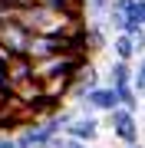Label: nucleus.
Listing matches in <instances>:
<instances>
[{
    "label": "nucleus",
    "instance_id": "nucleus-1",
    "mask_svg": "<svg viewBox=\"0 0 145 148\" xmlns=\"http://www.w3.org/2000/svg\"><path fill=\"white\" fill-rule=\"evenodd\" d=\"M106 122H109V128H112L115 142H122L125 148H129V145H139V122H135V112H129V109L119 106L115 112L106 115Z\"/></svg>",
    "mask_w": 145,
    "mask_h": 148
},
{
    "label": "nucleus",
    "instance_id": "nucleus-2",
    "mask_svg": "<svg viewBox=\"0 0 145 148\" xmlns=\"http://www.w3.org/2000/svg\"><path fill=\"white\" fill-rule=\"evenodd\" d=\"M119 109V95L112 86H96L86 99L79 102V112L82 115H96V112H102V115H109V112Z\"/></svg>",
    "mask_w": 145,
    "mask_h": 148
},
{
    "label": "nucleus",
    "instance_id": "nucleus-3",
    "mask_svg": "<svg viewBox=\"0 0 145 148\" xmlns=\"http://www.w3.org/2000/svg\"><path fill=\"white\" fill-rule=\"evenodd\" d=\"M30 40H33V33H30V30H23L16 20L0 23V46H3L7 53H13V56H27Z\"/></svg>",
    "mask_w": 145,
    "mask_h": 148
},
{
    "label": "nucleus",
    "instance_id": "nucleus-4",
    "mask_svg": "<svg viewBox=\"0 0 145 148\" xmlns=\"http://www.w3.org/2000/svg\"><path fill=\"white\" fill-rule=\"evenodd\" d=\"M63 135L73 138V142H86V145H92V142L99 138V119H96V115H76L69 125H66Z\"/></svg>",
    "mask_w": 145,
    "mask_h": 148
},
{
    "label": "nucleus",
    "instance_id": "nucleus-5",
    "mask_svg": "<svg viewBox=\"0 0 145 148\" xmlns=\"http://www.w3.org/2000/svg\"><path fill=\"white\" fill-rule=\"evenodd\" d=\"M7 76H10V95L20 82H30L36 79V73H33V59L30 56H13L10 63H7Z\"/></svg>",
    "mask_w": 145,
    "mask_h": 148
},
{
    "label": "nucleus",
    "instance_id": "nucleus-6",
    "mask_svg": "<svg viewBox=\"0 0 145 148\" xmlns=\"http://www.w3.org/2000/svg\"><path fill=\"white\" fill-rule=\"evenodd\" d=\"M96 86H99V73H96L92 66H82V69H79V76L73 79V89H69V95L82 102V99H86V95H89L92 89H96Z\"/></svg>",
    "mask_w": 145,
    "mask_h": 148
},
{
    "label": "nucleus",
    "instance_id": "nucleus-7",
    "mask_svg": "<svg viewBox=\"0 0 145 148\" xmlns=\"http://www.w3.org/2000/svg\"><path fill=\"white\" fill-rule=\"evenodd\" d=\"M132 76H135L132 63H122V59H115V63L109 66V73H106V86H112V89H122V86H132Z\"/></svg>",
    "mask_w": 145,
    "mask_h": 148
},
{
    "label": "nucleus",
    "instance_id": "nucleus-8",
    "mask_svg": "<svg viewBox=\"0 0 145 148\" xmlns=\"http://www.w3.org/2000/svg\"><path fill=\"white\" fill-rule=\"evenodd\" d=\"M112 53H115V59H122V63H132L135 56V40L132 36H125V33H115V40H112Z\"/></svg>",
    "mask_w": 145,
    "mask_h": 148
},
{
    "label": "nucleus",
    "instance_id": "nucleus-9",
    "mask_svg": "<svg viewBox=\"0 0 145 148\" xmlns=\"http://www.w3.org/2000/svg\"><path fill=\"white\" fill-rule=\"evenodd\" d=\"M115 95H119V106L122 109H129V112L139 109V92H135V86H122V89H115Z\"/></svg>",
    "mask_w": 145,
    "mask_h": 148
},
{
    "label": "nucleus",
    "instance_id": "nucleus-10",
    "mask_svg": "<svg viewBox=\"0 0 145 148\" xmlns=\"http://www.w3.org/2000/svg\"><path fill=\"white\" fill-rule=\"evenodd\" d=\"M109 3H112V0H86V13L92 20H102V16L109 13Z\"/></svg>",
    "mask_w": 145,
    "mask_h": 148
},
{
    "label": "nucleus",
    "instance_id": "nucleus-11",
    "mask_svg": "<svg viewBox=\"0 0 145 148\" xmlns=\"http://www.w3.org/2000/svg\"><path fill=\"white\" fill-rule=\"evenodd\" d=\"M125 20H129V23H139V27H145V0H135L132 10L125 13Z\"/></svg>",
    "mask_w": 145,
    "mask_h": 148
},
{
    "label": "nucleus",
    "instance_id": "nucleus-12",
    "mask_svg": "<svg viewBox=\"0 0 145 148\" xmlns=\"http://www.w3.org/2000/svg\"><path fill=\"white\" fill-rule=\"evenodd\" d=\"M132 86H135V92L145 95V56H142V63L135 66V76H132Z\"/></svg>",
    "mask_w": 145,
    "mask_h": 148
},
{
    "label": "nucleus",
    "instance_id": "nucleus-13",
    "mask_svg": "<svg viewBox=\"0 0 145 148\" xmlns=\"http://www.w3.org/2000/svg\"><path fill=\"white\" fill-rule=\"evenodd\" d=\"M106 23H109L115 33H122V30H125V16H122V13H112V10H109V13H106Z\"/></svg>",
    "mask_w": 145,
    "mask_h": 148
},
{
    "label": "nucleus",
    "instance_id": "nucleus-14",
    "mask_svg": "<svg viewBox=\"0 0 145 148\" xmlns=\"http://www.w3.org/2000/svg\"><path fill=\"white\" fill-rule=\"evenodd\" d=\"M132 3H135V0H112V3H109V10H112V13H129L132 10Z\"/></svg>",
    "mask_w": 145,
    "mask_h": 148
},
{
    "label": "nucleus",
    "instance_id": "nucleus-15",
    "mask_svg": "<svg viewBox=\"0 0 145 148\" xmlns=\"http://www.w3.org/2000/svg\"><path fill=\"white\" fill-rule=\"evenodd\" d=\"M0 89L10 92V76H7V63H3V59H0Z\"/></svg>",
    "mask_w": 145,
    "mask_h": 148
},
{
    "label": "nucleus",
    "instance_id": "nucleus-16",
    "mask_svg": "<svg viewBox=\"0 0 145 148\" xmlns=\"http://www.w3.org/2000/svg\"><path fill=\"white\" fill-rule=\"evenodd\" d=\"M135 53H139V56H145V30L135 36Z\"/></svg>",
    "mask_w": 145,
    "mask_h": 148
},
{
    "label": "nucleus",
    "instance_id": "nucleus-17",
    "mask_svg": "<svg viewBox=\"0 0 145 148\" xmlns=\"http://www.w3.org/2000/svg\"><path fill=\"white\" fill-rule=\"evenodd\" d=\"M66 148H92V145H86V142H73V138H66Z\"/></svg>",
    "mask_w": 145,
    "mask_h": 148
},
{
    "label": "nucleus",
    "instance_id": "nucleus-18",
    "mask_svg": "<svg viewBox=\"0 0 145 148\" xmlns=\"http://www.w3.org/2000/svg\"><path fill=\"white\" fill-rule=\"evenodd\" d=\"M129 148H142V145H129Z\"/></svg>",
    "mask_w": 145,
    "mask_h": 148
}]
</instances>
